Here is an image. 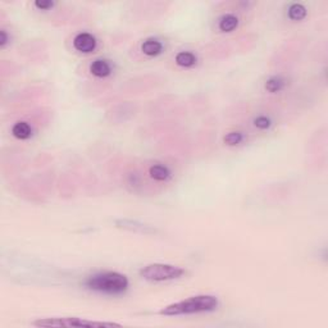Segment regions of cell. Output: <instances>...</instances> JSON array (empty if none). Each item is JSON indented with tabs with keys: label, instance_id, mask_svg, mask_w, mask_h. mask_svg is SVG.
<instances>
[{
	"label": "cell",
	"instance_id": "obj_15",
	"mask_svg": "<svg viewBox=\"0 0 328 328\" xmlns=\"http://www.w3.org/2000/svg\"><path fill=\"white\" fill-rule=\"evenodd\" d=\"M223 141L224 144H227V145L230 146L239 145V144H241V142L244 141V135H242L241 132H230V133H227V135L224 136Z\"/></svg>",
	"mask_w": 328,
	"mask_h": 328
},
{
	"label": "cell",
	"instance_id": "obj_9",
	"mask_svg": "<svg viewBox=\"0 0 328 328\" xmlns=\"http://www.w3.org/2000/svg\"><path fill=\"white\" fill-rule=\"evenodd\" d=\"M149 175L155 181H167L171 178V171L164 164H153L149 169Z\"/></svg>",
	"mask_w": 328,
	"mask_h": 328
},
{
	"label": "cell",
	"instance_id": "obj_12",
	"mask_svg": "<svg viewBox=\"0 0 328 328\" xmlns=\"http://www.w3.org/2000/svg\"><path fill=\"white\" fill-rule=\"evenodd\" d=\"M12 133L18 140H27L32 133V130L27 122H17L12 129Z\"/></svg>",
	"mask_w": 328,
	"mask_h": 328
},
{
	"label": "cell",
	"instance_id": "obj_14",
	"mask_svg": "<svg viewBox=\"0 0 328 328\" xmlns=\"http://www.w3.org/2000/svg\"><path fill=\"white\" fill-rule=\"evenodd\" d=\"M284 86H286V81H284V78L281 77V76H272L265 82V88L269 92L281 91V90H284Z\"/></svg>",
	"mask_w": 328,
	"mask_h": 328
},
{
	"label": "cell",
	"instance_id": "obj_7",
	"mask_svg": "<svg viewBox=\"0 0 328 328\" xmlns=\"http://www.w3.org/2000/svg\"><path fill=\"white\" fill-rule=\"evenodd\" d=\"M90 72H91V75L95 76V77H108V76L112 75L113 72L112 65L108 61H105V59H96L90 66Z\"/></svg>",
	"mask_w": 328,
	"mask_h": 328
},
{
	"label": "cell",
	"instance_id": "obj_3",
	"mask_svg": "<svg viewBox=\"0 0 328 328\" xmlns=\"http://www.w3.org/2000/svg\"><path fill=\"white\" fill-rule=\"evenodd\" d=\"M139 273L140 277L149 282H166L181 278L186 272L183 268L172 264L154 263L142 267Z\"/></svg>",
	"mask_w": 328,
	"mask_h": 328
},
{
	"label": "cell",
	"instance_id": "obj_4",
	"mask_svg": "<svg viewBox=\"0 0 328 328\" xmlns=\"http://www.w3.org/2000/svg\"><path fill=\"white\" fill-rule=\"evenodd\" d=\"M36 327H121L117 323L109 322H95L87 319L76 318V317H67V318H44L32 322Z\"/></svg>",
	"mask_w": 328,
	"mask_h": 328
},
{
	"label": "cell",
	"instance_id": "obj_6",
	"mask_svg": "<svg viewBox=\"0 0 328 328\" xmlns=\"http://www.w3.org/2000/svg\"><path fill=\"white\" fill-rule=\"evenodd\" d=\"M98 46V41L88 32H81V34L76 35L73 39V47L76 50L82 53V54H88L96 49Z\"/></svg>",
	"mask_w": 328,
	"mask_h": 328
},
{
	"label": "cell",
	"instance_id": "obj_13",
	"mask_svg": "<svg viewBox=\"0 0 328 328\" xmlns=\"http://www.w3.org/2000/svg\"><path fill=\"white\" fill-rule=\"evenodd\" d=\"M306 8L303 5V4H299V3H294L291 4L290 7H288L287 9V16L288 18H290L291 21H301L304 20L305 17H306Z\"/></svg>",
	"mask_w": 328,
	"mask_h": 328
},
{
	"label": "cell",
	"instance_id": "obj_5",
	"mask_svg": "<svg viewBox=\"0 0 328 328\" xmlns=\"http://www.w3.org/2000/svg\"><path fill=\"white\" fill-rule=\"evenodd\" d=\"M115 227H118L121 230L133 232V234L154 235L158 232V230H156L155 227L150 226V224L142 223L140 220L127 219V218H122V219L115 220Z\"/></svg>",
	"mask_w": 328,
	"mask_h": 328
},
{
	"label": "cell",
	"instance_id": "obj_18",
	"mask_svg": "<svg viewBox=\"0 0 328 328\" xmlns=\"http://www.w3.org/2000/svg\"><path fill=\"white\" fill-rule=\"evenodd\" d=\"M7 43H8L7 31L1 30L0 31V46H1V49H4V47L7 46Z\"/></svg>",
	"mask_w": 328,
	"mask_h": 328
},
{
	"label": "cell",
	"instance_id": "obj_10",
	"mask_svg": "<svg viewBox=\"0 0 328 328\" xmlns=\"http://www.w3.org/2000/svg\"><path fill=\"white\" fill-rule=\"evenodd\" d=\"M176 65L182 68H191L197 65V55L191 51H179L175 58Z\"/></svg>",
	"mask_w": 328,
	"mask_h": 328
},
{
	"label": "cell",
	"instance_id": "obj_2",
	"mask_svg": "<svg viewBox=\"0 0 328 328\" xmlns=\"http://www.w3.org/2000/svg\"><path fill=\"white\" fill-rule=\"evenodd\" d=\"M219 305V301L213 295H197L185 300L177 301L160 310L162 315H190L199 313H209L214 311Z\"/></svg>",
	"mask_w": 328,
	"mask_h": 328
},
{
	"label": "cell",
	"instance_id": "obj_1",
	"mask_svg": "<svg viewBox=\"0 0 328 328\" xmlns=\"http://www.w3.org/2000/svg\"><path fill=\"white\" fill-rule=\"evenodd\" d=\"M129 278L119 272H99L85 280V287L98 294L122 295L129 290Z\"/></svg>",
	"mask_w": 328,
	"mask_h": 328
},
{
	"label": "cell",
	"instance_id": "obj_8",
	"mask_svg": "<svg viewBox=\"0 0 328 328\" xmlns=\"http://www.w3.org/2000/svg\"><path fill=\"white\" fill-rule=\"evenodd\" d=\"M141 51L148 57H156V55L162 54L163 44L162 41L158 39H148L142 43Z\"/></svg>",
	"mask_w": 328,
	"mask_h": 328
},
{
	"label": "cell",
	"instance_id": "obj_17",
	"mask_svg": "<svg viewBox=\"0 0 328 328\" xmlns=\"http://www.w3.org/2000/svg\"><path fill=\"white\" fill-rule=\"evenodd\" d=\"M54 1H36L35 3V7L38 8L39 10H49L50 8L54 7Z\"/></svg>",
	"mask_w": 328,
	"mask_h": 328
},
{
	"label": "cell",
	"instance_id": "obj_11",
	"mask_svg": "<svg viewBox=\"0 0 328 328\" xmlns=\"http://www.w3.org/2000/svg\"><path fill=\"white\" fill-rule=\"evenodd\" d=\"M239 26V18L235 14H226L219 20L218 28L222 32H232Z\"/></svg>",
	"mask_w": 328,
	"mask_h": 328
},
{
	"label": "cell",
	"instance_id": "obj_16",
	"mask_svg": "<svg viewBox=\"0 0 328 328\" xmlns=\"http://www.w3.org/2000/svg\"><path fill=\"white\" fill-rule=\"evenodd\" d=\"M272 125V121L271 118H268L267 115H259V117H257L255 118V121H254V126L257 127V129L259 130H267L269 129Z\"/></svg>",
	"mask_w": 328,
	"mask_h": 328
}]
</instances>
